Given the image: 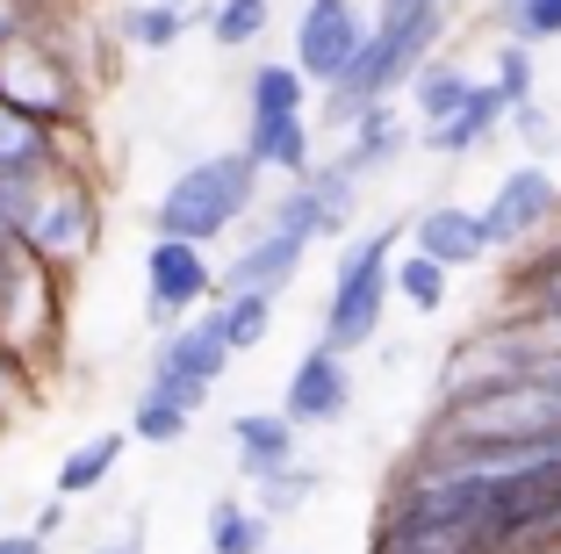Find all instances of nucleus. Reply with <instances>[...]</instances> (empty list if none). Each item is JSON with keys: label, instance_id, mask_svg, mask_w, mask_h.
Returning a JSON list of instances; mask_svg holds the SVG:
<instances>
[{"label": "nucleus", "instance_id": "obj_12", "mask_svg": "<svg viewBox=\"0 0 561 554\" xmlns=\"http://www.w3.org/2000/svg\"><path fill=\"white\" fill-rule=\"evenodd\" d=\"M353 404V368L346 353H331V346H310V353L288 368V389H280V418L310 432V425H339Z\"/></svg>", "mask_w": 561, "mask_h": 554}, {"label": "nucleus", "instance_id": "obj_15", "mask_svg": "<svg viewBox=\"0 0 561 554\" xmlns=\"http://www.w3.org/2000/svg\"><path fill=\"white\" fill-rule=\"evenodd\" d=\"M296 425L280 418V410H238L231 418V454L238 468L260 483V475H280V468H296Z\"/></svg>", "mask_w": 561, "mask_h": 554}, {"label": "nucleus", "instance_id": "obj_14", "mask_svg": "<svg viewBox=\"0 0 561 554\" xmlns=\"http://www.w3.org/2000/svg\"><path fill=\"white\" fill-rule=\"evenodd\" d=\"M245 166L252 173H288L302 180L317 166V137H310V115H260V123H245Z\"/></svg>", "mask_w": 561, "mask_h": 554}, {"label": "nucleus", "instance_id": "obj_21", "mask_svg": "<svg viewBox=\"0 0 561 554\" xmlns=\"http://www.w3.org/2000/svg\"><path fill=\"white\" fill-rule=\"evenodd\" d=\"M209 325H216V339L231 346V360H238V353H252V346H266V331H274V295H252V289L216 295Z\"/></svg>", "mask_w": 561, "mask_h": 554}, {"label": "nucleus", "instance_id": "obj_6", "mask_svg": "<svg viewBox=\"0 0 561 554\" xmlns=\"http://www.w3.org/2000/svg\"><path fill=\"white\" fill-rule=\"evenodd\" d=\"M397 252H403V224H381V230H367V238L346 245V260H339L331 295H324V331H317V346H331V353L375 346L381 310H389V260H397Z\"/></svg>", "mask_w": 561, "mask_h": 554}, {"label": "nucleus", "instance_id": "obj_5", "mask_svg": "<svg viewBox=\"0 0 561 554\" xmlns=\"http://www.w3.org/2000/svg\"><path fill=\"white\" fill-rule=\"evenodd\" d=\"M0 109H15L36 131H80L87 115V72L72 66L58 22H36L30 36L0 44Z\"/></svg>", "mask_w": 561, "mask_h": 554}, {"label": "nucleus", "instance_id": "obj_30", "mask_svg": "<svg viewBox=\"0 0 561 554\" xmlns=\"http://www.w3.org/2000/svg\"><path fill=\"white\" fill-rule=\"evenodd\" d=\"M504 22H512V44L540 50V44H554V36H561V0H512Z\"/></svg>", "mask_w": 561, "mask_h": 554}, {"label": "nucleus", "instance_id": "obj_33", "mask_svg": "<svg viewBox=\"0 0 561 554\" xmlns=\"http://www.w3.org/2000/svg\"><path fill=\"white\" fill-rule=\"evenodd\" d=\"M0 554H50V540H36V533H0Z\"/></svg>", "mask_w": 561, "mask_h": 554}, {"label": "nucleus", "instance_id": "obj_18", "mask_svg": "<svg viewBox=\"0 0 561 554\" xmlns=\"http://www.w3.org/2000/svg\"><path fill=\"white\" fill-rule=\"evenodd\" d=\"M504 115H512V109H504V94H496L490 80H476V87H468V101H461V109L446 115L439 131H425V145L439 151V159H468L476 145H490V137L504 131Z\"/></svg>", "mask_w": 561, "mask_h": 554}, {"label": "nucleus", "instance_id": "obj_2", "mask_svg": "<svg viewBox=\"0 0 561 554\" xmlns=\"http://www.w3.org/2000/svg\"><path fill=\"white\" fill-rule=\"evenodd\" d=\"M439 30H446V0H375V22H367L353 66L339 72V87H324V123L346 131L360 109L397 101L403 80L432 58Z\"/></svg>", "mask_w": 561, "mask_h": 554}, {"label": "nucleus", "instance_id": "obj_13", "mask_svg": "<svg viewBox=\"0 0 561 554\" xmlns=\"http://www.w3.org/2000/svg\"><path fill=\"white\" fill-rule=\"evenodd\" d=\"M411 252H425L432 267H446V274H468V267H490V245H482L476 230V210L468 202H425V210L411 216Z\"/></svg>", "mask_w": 561, "mask_h": 554}, {"label": "nucleus", "instance_id": "obj_25", "mask_svg": "<svg viewBox=\"0 0 561 554\" xmlns=\"http://www.w3.org/2000/svg\"><path fill=\"white\" fill-rule=\"evenodd\" d=\"M446 267H432L425 252H397V260H389V295H403V303H411L417 317H439L446 310Z\"/></svg>", "mask_w": 561, "mask_h": 554}, {"label": "nucleus", "instance_id": "obj_19", "mask_svg": "<svg viewBox=\"0 0 561 554\" xmlns=\"http://www.w3.org/2000/svg\"><path fill=\"white\" fill-rule=\"evenodd\" d=\"M468 87H476V80H468V72L454 66V58H425V66H417L411 80H403V101H411L417 131H439L446 115H454V109L468 101Z\"/></svg>", "mask_w": 561, "mask_h": 554}, {"label": "nucleus", "instance_id": "obj_7", "mask_svg": "<svg viewBox=\"0 0 561 554\" xmlns=\"http://www.w3.org/2000/svg\"><path fill=\"white\" fill-rule=\"evenodd\" d=\"M317 238H324V224H317V202H310V188L296 180V188L274 202V216L260 224V238H252L231 267H216V295H238V289L280 295L288 281L302 274V260H310Z\"/></svg>", "mask_w": 561, "mask_h": 554}, {"label": "nucleus", "instance_id": "obj_34", "mask_svg": "<svg viewBox=\"0 0 561 554\" xmlns=\"http://www.w3.org/2000/svg\"><path fill=\"white\" fill-rule=\"evenodd\" d=\"M87 554H145V540L123 533V540H101V547H87Z\"/></svg>", "mask_w": 561, "mask_h": 554}, {"label": "nucleus", "instance_id": "obj_11", "mask_svg": "<svg viewBox=\"0 0 561 554\" xmlns=\"http://www.w3.org/2000/svg\"><path fill=\"white\" fill-rule=\"evenodd\" d=\"M145 303H151L159 325L216 303V260L202 252V245H187V238H151L145 245Z\"/></svg>", "mask_w": 561, "mask_h": 554}, {"label": "nucleus", "instance_id": "obj_27", "mask_svg": "<svg viewBox=\"0 0 561 554\" xmlns=\"http://www.w3.org/2000/svg\"><path fill=\"white\" fill-rule=\"evenodd\" d=\"M490 87L504 94V109H526V101H533V87H540V72H533V50L504 36V44L490 50Z\"/></svg>", "mask_w": 561, "mask_h": 554}, {"label": "nucleus", "instance_id": "obj_1", "mask_svg": "<svg viewBox=\"0 0 561 554\" xmlns=\"http://www.w3.org/2000/svg\"><path fill=\"white\" fill-rule=\"evenodd\" d=\"M533 446H561V368L547 353L540 375L496 382L461 404H439L425 432V454H533Z\"/></svg>", "mask_w": 561, "mask_h": 554}, {"label": "nucleus", "instance_id": "obj_24", "mask_svg": "<svg viewBox=\"0 0 561 554\" xmlns=\"http://www.w3.org/2000/svg\"><path fill=\"white\" fill-rule=\"evenodd\" d=\"M274 525L245 505V497H216L209 505V554H266Z\"/></svg>", "mask_w": 561, "mask_h": 554}, {"label": "nucleus", "instance_id": "obj_26", "mask_svg": "<svg viewBox=\"0 0 561 554\" xmlns=\"http://www.w3.org/2000/svg\"><path fill=\"white\" fill-rule=\"evenodd\" d=\"M266 30H274V0H216L209 8V36L224 50H252Z\"/></svg>", "mask_w": 561, "mask_h": 554}, {"label": "nucleus", "instance_id": "obj_17", "mask_svg": "<svg viewBox=\"0 0 561 554\" xmlns=\"http://www.w3.org/2000/svg\"><path fill=\"white\" fill-rule=\"evenodd\" d=\"M72 131H36L15 109H0V180H44L50 166H80L66 151Z\"/></svg>", "mask_w": 561, "mask_h": 554}, {"label": "nucleus", "instance_id": "obj_4", "mask_svg": "<svg viewBox=\"0 0 561 554\" xmlns=\"http://www.w3.org/2000/svg\"><path fill=\"white\" fill-rule=\"evenodd\" d=\"M260 202V173L245 166V151H209V159L181 166L173 188L151 202V238H187L209 252L224 230H238Z\"/></svg>", "mask_w": 561, "mask_h": 554}, {"label": "nucleus", "instance_id": "obj_28", "mask_svg": "<svg viewBox=\"0 0 561 554\" xmlns=\"http://www.w3.org/2000/svg\"><path fill=\"white\" fill-rule=\"evenodd\" d=\"M187 425H195V410H181V404H165V396H137V410H130V440H145V446H173V440H187Z\"/></svg>", "mask_w": 561, "mask_h": 554}, {"label": "nucleus", "instance_id": "obj_20", "mask_svg": "<svg viewBox=\"0 0 561 554\" xmlns=\"http://www.w3.org/2000/svg\"><path fill=\"white\" fill-rule=\"evenodd\" d=\"M123 454H130V432H94V440H80L66 461H58V483H50V489H58L66 505H72V497H94V489L123 468Z\"/></svg>", "mask_w": 561, "mask_h": 554}, {"label": "nucleus", "instance_id": "obj_16", "mask_svg": "<svg viewBox=\"0 0 561 554\" xmlns=\"http://www.w3.org/2000/svg\"><path fill=\"white\" fill-rule=\"evenodd\" d=\"M403 145H411V123H403V109L397 101H375V109H360L346 123V151L339 159L353 166V173H381V166H397L403 159Z\"/></svg>", "mask_w": 561, "mask_h": 554}, {"label": "nucleus", "instance_id": "obj_29", "mask_svg": "<svg viewBox=\"0 0 561 554\" xmlns=\"http://www.w3.org/2000/svg\"><path fill=\"white\" fill-rule=\"evenodd\" d=\"M310 489H317V475L310 468H280V475H260V519L274 525V519H288V511H302L310 505Z\"/></svg>", "mask_w": 561, "mask_h": 554}, {"label": "nucleus", "instance_id": "obj_3", "mask_svg": "<svg viewBox=\"0 0 561 554\" xmlns=\"http://www.w3.org/2000/svg\"><path fill=\"white\" fill-rule=\"evenodd\" d=\"M101 245V188L87 166H50L44 180H30V202H22L15 224V252L66 281L94 260Z\"/></svg>", "mask_w": 561, "mask_h": 554}, {"label": "nucleus", "instance_id": "obj_32", "mask_svg": "<svg viewBox=\"0 0 561 554\" xmlns=\"http://www.w3.org/2000/svg\"><path fill=\"white\" fill-rule=\"evenodd\" d=\"M15 8H22V15H30V22H58V15H66V8H72V0H15Z\"/></svg>", "mask_w": 561, "mask_h": 554}, {"label": "nucleus", "instance_id": "obj_31", "mask_svg": "<svg viewBox=\"0 0 561 554\" xmlns=\"http://www.w3.org/2000/svg\"><path fill=\"white\" fill-rule=\"evenodd\" d=\"M58 525H66V497H50V505L36 511V525H30V533H36V540H50V533H58Z\"/></svg>", "mask_w": 561, "mask_h": 554}, {"label": "nucleus", "instance_id": "obj_23", "mask_svg": "<svg viewBox=\"0 0 561 554\" xmlns=\"http://www.w3.org/2000/svg\"><path fill=\"white\" fill-rule=\"evenodd\" d=\"M302 109H310V80L288 58H266L245 80V123H260V115H302Z\"/></svg>", "mask_w": 561, "mask_h": 554}, {"label": "nucleus", "instance_id": "obj_9", "mask_svg": "<svg viewBox=\"0 0 561 554\" xmlns=\"http://www.w3.org/2000/svg\"><path fill=\"white\" fill-rule=\"evenodd\" d=\"M561 216V180L547 166H512V173L490 188V202L476 210V230L490 252H512V245L540 238L547 224Z\"/></svg>", "mask_w": 561, "mask_h": 554}, {"label": "nucleus", "instance_id": "obj_10", "mask_svg": "<svg viewBox=\"0 0 561 554\" xmlns=\"http://www.w3.org/2000/svg\"><path fill=\"white\" fill-rule=\"evenodd\" d=\"M360 36H367V15L353 8V0H302V15H296V58H288V66H296L310 87H339V72L353 66Z\"/></svg>", "mask_w": 561, "mask_h": 554}, {"label": "nucleus", "instance_id": "obj_22", "mask_svg": "<svg viewBox=\"0 0 561 554\" xmlns=\"http://www.w3.org/2000/svg\"><path fill=\"white\" fill-rule=\"evenodd\" d=\"M187 8L181 0H130L116 15V44H130V50H173L187 36Z\"/></svg>", "mask_w": 561, "mask_h": 554}, {"label": "nucleus", "instance_id": "obj_8", "mask_svg": "<svg viewBox=\"0 0 561 554\" xmlns=\"http://www.w3.org/2000/svg\"><path fill=\"white\" fill-rule=\"evenodd\" d=\"M231 375V346L216 339L209 317H195V325H173L159 339V360H151V396H165V404H181V410H202L216 396V382Z\"/></svg>", "mask_w": 561, "mask_h": 554}]
</instances>
